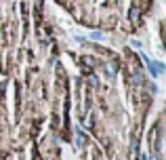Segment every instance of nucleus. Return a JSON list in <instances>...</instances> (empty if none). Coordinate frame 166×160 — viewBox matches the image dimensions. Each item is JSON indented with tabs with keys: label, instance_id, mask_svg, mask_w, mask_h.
Returning <instances> with one entry per match:
<instances>
[]
</instances>
